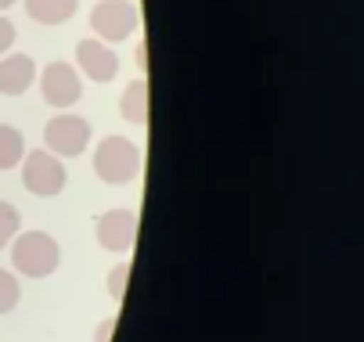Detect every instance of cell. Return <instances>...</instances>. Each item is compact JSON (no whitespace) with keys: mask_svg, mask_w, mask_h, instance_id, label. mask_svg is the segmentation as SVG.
Segmentation results:
<instances>
[{"mask_svg":"<svg viewBox=\"0 0 364 342\" xmlns=\"http://www.w3.org/2000/svg\"><path fill=\"white\" fill-rule=\"evenodd\" d=\"M11 263L26 277H50L62 263V249L47 231H18L11 241Z\"/></svg>","mask_w":364,"mask_h":342,"instance_id":"6da1fadb","label":"cell"},{"mask_svg":"<svg viewBox=\"0 0 364 342\" xmlns=\"http://www.w3.org/2000/svg\"><path fill=\"white\" fill-rule=\"evenodd\" d=\"M94 170L97 177L112 184V187H123L130 180H137L141 173V152H137V144L127 140V137H105L101 140V148L94 152Z\"/></svg>","mask_w":364,"mask_h":342,"instance_id":"7a4b0ae2","label":"cell"},{"mask_svg":"<svg viewBox=\"0 0 364 342\" xmlns=\"http://www.w3.org/2000/svg\"><path fill=\"white\" fill-rule=\"evenodd\" d=\"M22 184L29 194H36V199H55V194L65 191L69 184V173L62 166V159L55 152H29L22 159Z\"/></svg>","mask_w":364,"mask_h":342,"instance_id":"3957f363","label":"cell"},{"mask_svg":"<svg viewBox=\"0 0 364 342\" xmlns=\"http://www.w3.org/2000/svg\"><path fill=\"white\" fill-rule=\"evenodd\" d=\"M141 26V11L130 0H101L90 11V29L97 33L101 43H123L137 33Z\"/></svg>","mask_w":364,"mask_h":342,"instance_id":"277c9868","label":"cell"},{"mask_svg":"<svg viewBox=\"0 0 364 342\" xmlns=\"http://www.w3.org/2000/svg\"><path fill=\"white\" fill-rule=\"evenodd\" d=\"M43 144H47V152H55L62 159H76V155L87 152V144H90V123L83 116L58 112L43 130Z\"/></svg>","mask_w":364,"mask_h":342,"instance_id":"5b68a950","label":"cell"},{"mask_svg":"<svg viewBox=\"0 0 364 342\" xmlns=\"http://www.w3.org/2000/svg\"><path fill=\"white\" fill-rule=\"evenodd\" d=\"M40 90H43V101H47L50 109H58V112L73 109L80 97H83L80 72H76L73 65H65V62H50V65L43 69V76H40Z\"/></svg>","mask_w":364,"mask_h":342,"instance_id":"8992f818","label":"cell"},{"mask_svg":"<svg viewBox=\"0 0 364 342\" xmlns=\"http://www.w3.org/2000/svg\"><path fill=\"white\" fill-rule=\"evenodd\" d=\"M137 231H141V216L134 209H112L97 220V241L109 253H130L137 246Z\"/></svg>","mask_w":364,"mask_h":342,"instance_id":"52a82bcc","label":"cell"},{"mask_svg":"<svg viewBox=\"0 0 364 342\" xmlns=\"http://www.w3.org/2000/svg\"><path fill=\"white\" fill-rule=\"evenodd\" d=\"M76 62H80V69H83L94 83H109V79H116V72H119L116 51H112L109 43H101V40H80Z\"/></svg>","mask_w":364,"mask_h":342,"instance_id":"ba28073f","label":"cell"},{"mask_svg":"<svg viewBox=\"0 0 364 342\" xmlns=\"http://www.w3.org/2000/svg\"><path fill=\"white\" fill-rule=\"evenodd\" d=\"M33 79H36V62L29 55H8L0 62V94L18 97L33 87Z\"/></svg>","mask_w":364,"mask_h":342,"instance_id":"9c48e42d","label":"cell"},{"mask_svg":"<svg viewBox=\"0 0 364 342\" xmlns=\"http://www.w3.org/2000/svg\"><path fill=\"white\" fill-rule=\"evenodd\" d=\"M80 0H26V11L33 22H43V26H62L76 15Z\"/></svg>","mask_w":364,"mask_h":342,"instance_id":"30bf717a","label":"cell"},{"mask_svg":"<svg viewBox=\"0 0 364 342\" xmlns=\"http://www.w3.org/2000/svg\"><path fill=\"white\" fill-rule=\"evenodd\" d=\"M22 159H26V137L15 126L0 123V170H15Z\"/></svg>","mask_w":364,"mask_h":342,"instance_id":"8fae6325","label":"cell"},{"mask_svg":"<svg viewBox=\"0 0 364 342\" xmlns=\"http://www.w3.org/2000/svg\"><path fill=\"white\" fill-rule=\"evenodd\" d=\"M119 112L130 119V123H144L148 119V83L144 79H134L127 87V94L119 97Z\"/></svg>","mask_w":364,"mask_h":342,"instance_id":"7c38bea8","label":"cell"},{"mask_svg":"<svg viewBox=\"0 0 364 342\" xmlns=\"http://www.w3.org/2000/svg\"><path fill=\"white\" fill-rule=\"evenodd\" d=\"M18 231H22V216H18V209H15L11 202H0V249L11 246Z\"/></svg>","mask_w":364,"mask_h":342,"instance_id":"4fadbf2b","label":"cell"},{"mask_svg":"<svg viewBox=\"0 0 364 342\" xmlns=\"http://www.w3.org/2000/svg\"><path fill=\"white\" fill-rule=\"evenodd\" d=\"M22 299V288H18V277L8 274V270H0V314H11Z\"/></svg>","mask_w":364,"mask_h":342,"instance_id":"5bb4252c","label":"cell"},{"mask_svg":"<svg viewBox=\"0 0 364 342\" xmlns=\"http://www.w3.org/2000/svg\"><path fill=\"white\" fill-rule=\"evenodd\" d=\"M127 277H130V263H119V267L109 274V296H112V299H123V296H127Z\"/></svg>","mask_w":364,"mask_h":342,"instance_id":"9a60e30c","label":"cell"},{"mask_svg":"<svg viewBox=\"0 0 364 342\" xmlns=\"http://www.w3.org/2000/svg\"><path fill=\"white\" fill-rule=\"evenodd\" d=\"M11 43H15V26H11L4 15H0V55H8Z\"/></svg>","mask_w":364,"mask_h":342,"instance_id":"2e32d148","label":"cell"},{"mask_svg":"<svg viewBox=\"0 0 364 342\" xmlns=\"http://www.w3.org/2000/svg\"><path fill=\"white\" fill-rule=\"evenodd\" d=\"M112 324H116V321H105V328H101V335H97V342H109V335H112Z\"/></svg>","mask_w":364,"mask_h":342,"instance_id":"e0dca14e","label":"cell"},{"mask_svg":"<svg viewBox=\"0 0 364 342\" xmlns=\"http://www.w3.org/2000/svg\"><path fill=\"white\" fill-rule=\"evenodd\" d=\"M134 58H137V65H141V69H148V62H144V43H137V51H134Z\"/></svg>","mask_w":364,"mask_h":342,"instance_id":"ac0fdd59","label":"cell"},{"mask_svg":"<svg viewBox=\"0 0 364 342\" xmlns=\"http://www.w3.org/2000/svg\"><path fill=\"white\" fill-rule=\"evenodd\" d=\"M11 4H15V0H0V11H8Z\"/></svg>","mask_w":364,"mask_h":342,"instance_id":"d6986e66","label":"cell"}]
</instances>
